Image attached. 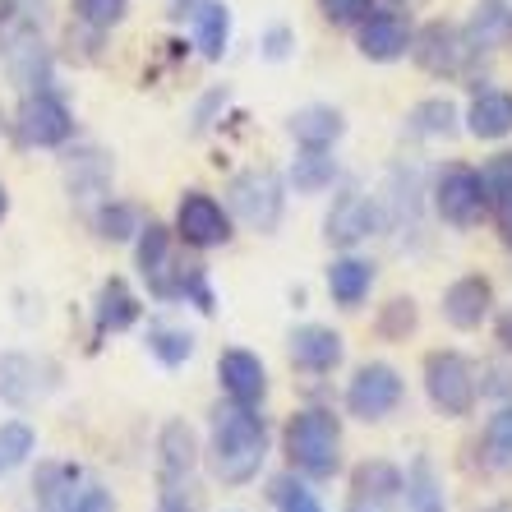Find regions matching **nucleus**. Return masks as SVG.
Wrapping results in <instances>:
<instances>
[{
    "mask_svg": "<svg viewBox=\"0 0 512 512\" xmlns=\"http://www.w3.org/2000/svg\"><path fill=\"white\" fill-rule=\"evenodd\" d=\"M268 457V420L254 406H227L213 411V439H208V466L222 485H250Z\"/></svg>",
    "mask_w": 512,
    "mask_h": 512,
    "instance_id": "f257e3e1",
    "label": "nucleus"
},
{
    "mask_svg": "<svg viewBox=\"0 0 512 512\" xmlns=\"http://www.w3.org/2000/svg\"><path fill=\"white\" fill-rule=\"evenodd\" d=\"M286 462L305 480H333L342 471V420L323 406H305L286 425Z\"/></svg>",
    "mask_w": 512,
    "mask_h": 512,
    "instance_id": "f03ea898",
    "label": "nucleus"
},
{
    "mask_svg": "<svg viewBox=\"0 0 512 512\" xmlns=\"http://www.w3.org/2000/svg\"><path fill=\"white\" fill-rule=\"evenodd\" d=\"M425 397L434 402V411L448 420H462L476 411L480 383L471 360L457 356V351H429L425 356Z\"/></svg>",
    "mask_w": 512,
    "mask_h": 512,
    "instance_id": "7ed1b4c3",
    "label": "nucleus"
},
{
    "mask_svg": "<svg viewBox=\"0 0 512 512\" xmlns=\"http://www.w3.org/2000/svg\"><path fill=\"white\" fill-rule=\"evenodd\" d=\"M434 213L457 231L480 227V217L489 213L485 185H480V171L466 167V162H453L434 176Z\"/></svg>",
    "mask_w": 512,
    "mask_h": 512,
    "instance_id": "20e7f679",
    "label": "nucleus"
},
{
    "mask_svg": "<svg viewBox=\"0 0 512 512\" xmlns=\"http://www.w3.org/2000/svg\"><path fill=\"white\" fill-rule=\"evenodd\" d=\"M406 397V383L402 374L388 365V360H370V365H360L356 379L346 383V411L356 420H365V425H374V420H388L402 406Z\"/></svg>",
    "mask_w": 512,
    "mask_h": 512,
    "instance_id": "39448f33",
    "label": "nucleus"
},
{
    "mask_svg": "<svg viewBox=\"0 0 512 512\" xmlns=\"http://www.w3.org/2000/svg\"><path fill=\"white\" fill-rule=\"evenodd\" d=\"M227 194H231V213H236L245 227L263 231V236L277 231L282 208H286V185L277 171H240Z\"/></svg>",
    "mask_w": 512,
    "mask_h": 512,
    "instance_id": "423d86ee",
    "label": "nucleus"
},
{
    "mask_svg": "<svg viewBox=\"0 0 512 512\" xmlns=\"http://www.w3.org/2000/svg\"><path fill=\"white\" fill-rule=\"evenodd\" d=\"M14 130H19V143H28V148H60L74 134V116L51 88H37V93L24 97Z\"/></svg>",
    "mask_w": 512,
    "mask_h": 512,
    "instance_id": "0eeeda50",
    "label": "nucleus"
},
{
    "mask_svg": "<svg viewBox=\"0 0 512 512\" xmlns=\"http://www.w3.org/2000/svg\"><path fill=\"white\" fill-rule=\"evenodd\" d=\"M139 273L148 282L157 300H180L185 296V273H190V263L180 268L176 254H171V231L148 222L139 227Z\"/></svg>",
    "mask_w": 512,
    "mask_h": 512,
    "instance_id": "6e6552de",
    "label": "nucleus"
},
{
    "mask_svg": "<svg viewBox=\"0 0 512 512\" xmlns=\"http://www.w3.org/2000/svg\"><path fill=\"white\" fill-rule=\"evenodd\" d=\"M176 236L190 245V250H217L231 240V213L213 194L190 190L176 208Z\"/></svg>",
    "mask_w": 512,
    "mask_h": 512,
    "instance_id": "1a4fd4ad",
    "label": "nucleus"
},
{
    "mask_svg": "<svg viewBox=\"0 0 512 512\" xmlns=\"http://www.w3.org/2000/svg\"><path fill=\"white\" fill-rule=\"evenodd\" d=\"M411 56H416L420 70L429 74H462L466 60L476 56V47H471V37H466V28L457 24H425L416 37H411Z\"/></svg>",
    "mask_w": 512,
    "mask_h": 512,
    "instance_id": "9d476101",
    "label": "nucleus"
},
{
    "mask_svg": "<svg viewBox=\"0 0 512 512\" xmlns=\"http://www.w3.org/2000/svg\"><path fill=\"white\" fill-rule=\"evenodd\" d=\"M411 37H416V28L406 24L397 10H370L356 24V47H360V56L374 60V65L402 60L406 51H411Z\"/></svg>",
    "mask_w": 512,
    "mask_h": 512,
    "instance_id": "9b49d317",
    "label": "nucleus"
},
{
    "mask_svg": "<svg viewBox=\"0 0 512 512\" xmlns=\"http://www.w3.org/2000/svg\"><path fill=\"white\" fill-rule=\"evenodd\" d=\"M379 203L365 199L360 190H342L333 199V208H328V217H323V236L333 240V245H342V250H351V245H360V240H370L374 231H379Z\"/></svg>",
    "mask_w": 512,
    "mask_h": 512,
    "instance_id": "f8f14e48",
    "label": "nucleus"
},
{
    "mask_svg": "<svg viewBox=\"0 0 512 512\" xmlns=\"http://www.w3.org/2000/svg\"><path fill=\"white\" fill-rule=\"evenodd\" d=\"M489 310H494V286L480 273L457 277V282L443 291V319L453 323V328H462V333L480 328V323L489 319Z\"/></svg>",
    "mask_w": 512,
    "mask_h": 512,
    "instance_id": "ddd939ff",
    "label": "nucleus"
},
{
    "mask_svg": "<svg viewBox=\"0 0 512 512\" xmlns=\"http://www.w3.org/2000/svg\"><path fill=\"white\" fill-rule=\"evenodd\" d=\"M346 356V342L342 333L323 328V323H305L291 333V365L300 374H333Z\"/></svg>",
    "mask_w": 512,
    "mask_h": 512,
    "instance_id": "4468645a",
    "label": "nucleus"
},
{
    "mask_svg": "<svg viewBox=\"0 0 512 512\" xmlns=\"http://www.w3.org/2000/svg\"><path fill=\"white\" fill-rule=\"evenodd\" d=\"M217 379H222V393L240 406H259L268 397V370H263V360L254 351H222L217 360Z\"/></svg>",
    "mask_w": 512,
    "mask_h": 512,
    "instance_id": "2eb2a0df",
    "label": "nucleus"
},
{
    "mask_svg": "<svg viewBox=\"0 0 512 512\" xmlns=\"http://www.w3.org/2000/svg\"><path fill=\"white\" fill-rule=\"evenodd\" d=\"M466 130L480 143H499L512 134V93L503 88H476L466 107Z\"/></svg>",
    "mask_w": 512,
    "mask_h": 512,
    "instance_id": "dca6fc26",
    "label": "nucleus"
},
{
    "mask_svg": "<svg viewBox=\"0 0 512 512\" xmlns=\"http://www.w3.org/2000/svg\"><path fill=\"white\" fill-rule=\"evenodd\" d=\"M370 286H374V263L356 259V254H342V259L328 263V296L342 310H356L360 300L370 296Z\"/></svg>",
    "mask_w": 512,
    "mask_h": 512,
    "instance_id": "f3484780",
    "label": "nucleus"
},
{
    "mask_svg": "<svg viewBox=\"0 0 512 512\" xmlns=\"http://www.w3.org/2000/svg\"><path fill=\"white\" fill-rule=\"evenodd\" d=\"M194 47L203 51L208 60H222V51H227L231 42V14L222 0H194Z\"/></svg>",
    "mask_w": 512,
    "mask_h": 512,
    "instance_id": "a211bd4d",
    "label": "nucleus"
},
{
    "mask_svg": "<svg viewBox=\"0 0 512 512\" xmlns=\"http://www.w3.org/2000/svg\"><path fill=\"white\" fill-rule=\"evenodd\" d=\"M5 70H10L24 88L47 84V51H42V37H37L33 28H19V33L10 37V47H5Z\"/></svg>",
    "mask_w": 512,
    "mask_h": 512,
    "instance_id": "6ab92c4d",
    "label": "nucleus"
},
{
    "mask_svg": "<svg viewBox=\"0 0 512 512\" xmlns=\"http://www.w3.org/2000/svg\"><path fill=\"white\" fill-rule=\"evenodd\" d=\"M194 462H199L194 429L185 425V420H171V425L162 429V480H167V489H176L180 480L190 476Z\"/></svg>",
    "mask_w": 512,
    "mask_h": 512,
    "instance_id": "aec40b11",
    "label": "nucleus"
},
{
    "mask_svg": "<svg viewBox=\"0 0 512 512\" xmlns=\"http://www.w3.org/2000/svg\"><path fill=\"white\" fill-rule=\"evenodd\" d=\"M286 130H291V139H296L300 148H333L346 134V120H342V111H333V107H305L291 116Z\"/></svg>",
    "mask_w": 512,
    "mask_h": 512,
    "instance_id": "412c9836",
    "label": "nucleus"
},
{
    "mask_svg": "<svg viewBox=\"0 0 512 512\" xmlns=\"http://www.w3.org/2000/svg\"><path fill=\"white\" fill-rule=\"evenodd\" d=\"M402 494H406V512H448L439 471H434L429 457H416V462L402 471Z\"/></svg>",
    "mask_w": 512,
    "mask_h": 512,
    "instance_id": "4be33fe9",
    "label": "nucleus"
},
{
    "mask_svg": "<svg viewBox=\"0 0 512 512\" xmlns=\"http://www.w3.org/2000/svg\"><path fill=\"white\" fill-rule=\"evenodd\" d=\"M480 466L489 476H512V406H499L480 434Z\"/></svg>",
    "mask_w": 512,
    "mask_h": 512,
    "instance_id": "5701e85b",
    "label": "nucleus"
},
{
    "mask_svg": "<svg viewBox=\"0 0 512 512\" xmlns=\"http://www.w3.org/2000/svg\"><path fill=\"white\" fill-rule=\"evenodd\" d=\"M402 494V471H397L393 462H383V457H374V462H360L356 476H351V499H370V503H388Z\"/></svg>",
    "mask_w": 512,
    "mask_h": 512,
    "instance_id": "b1692460",
    "label": "nucleus"
},
{
    "mask_svg": "<svg viewBox=\"0 0 512 512\" xmlns=\"http://www.w3.org/2000/svg\"><path fill=\"white\" fill-rule=\"evenodd\" d=\"M333 180H337L333 148H300L296 162H291V185H296V194H323V190H333Z\"/></svg>",
    "mask_w": 512,
    "mask_h": 512,
    "instance_id": "393cba45",
    "label": "nucleus"
},
{
    "mask_svg": "<svg viewBox=\"0 0 512 512\" xmlns=\"http://www.w3.org/2000/svg\"><path fill=\"white\" fill-rule=\"evenodd\" d=\"M134 319H139V300L120 277H111L97 291V333H125Z\"/></svg>",
    "mask_w": 512,
    "mask_h": 512,
    "instance_id": "a878e982",
    "label": "nucleus"
},
{
    "mask_svg": "<svg viewBox=\"0 0 512 512\" xmlns=\"http://www.w3.org/2000/svg\"><path fill=\"white\" fill-rule=\"evenodd\" d=\"M466 37L476 51H494L503 37H512V5L508 0H485L476 5V19L466 24Z\"/></svg>",
    "mask_w": 512,
    "mask_h": 512,
    "instance_id": "bb28decb",
    "label": "nucleus"
},
{
    "mask_svg": "<svg viewBox=\"0 0 512 512\" xmlns=\"http://www.w3.org/2000/svg\"><path fill=\"white\" fill-rule=\"evenodd\" d=\"M406 130L420 134V139H448V134H457V107L448 97H425V102L411 107Z\"/></svg>",
    "mask_w": 512,
    "mask_h": 512,
    "instance_id": "cd10ccee",
    "label": "nucleus"
},
{
    "mask_svg": "<svg viewBox=\"0 0 512 512\" xmlns=\"http://www.w3.org/2000/svg\"><path fill=\"white\" fill-rule=\"evenodd\" d=\"M42 383H37V360L28 356H0V397L14 406L37 402Z\"/></svg>",
    "mask_w": 512,
    "mask_h": 512,
    "instance_id": "c85d7f7f",
    "label": "nucleus"
},
{
    "mask_svg": "<svg viewBox=\"0 0 512 512\" xmlns=\"http://www.w3.org/2000/svg\"><path fill=\"white\" fill-rule=\"evenodd\" d=\"M51 512H116V499H111L102 485H93V480H74L65 494L56 499V508Z\"/></svg>",
    "mask_w": 512,
    "mask_h": 512,
    "instance_id": "c756f323",
    "label": "nucleus"
},
{
    "mask_svg": "<svg viewBox=\"0 0 512 512\" xmlns=\"http://www.w3.org/2000/svg\"><path fill=\"white\" fill-rule=\"evenodd\" d=\"M70 5H74V19L97 28V33L125 24V14H130V0H70Z\"/></svg>",
    "mask_w": 512,
    "mask_h": 512,
    "instance_id": "7c9ffc66",
    "label": "nucleus"
},
{
    "mask_svg": "<svg viewBox=\"0 0 512 512\" xmlns=\"http://www.w3.org/2000/svg\"><path fill=\"white\" fill-rule=\"evenodd\" d=\"M148 351H153L162 365H185L194 356V337L185 328H153L148 333Z\"/></svg>",
    "mask_w": 512,
    "mask_h": 512,
    "instance_id": "2f4dec72",
    "label": "nucleus"
},
{
    "mask_svg": "<svg viewBox=\"0 0 512 512\" xmlns=\"http://www.w3.org/2000/svg\"><path fill=\"white\" fill-rule=\"evenodd\" d=\"M268 499L277 503V512H323V503L314 499V489H305L296 476H277Z\"/></svg>",
    "mask_w": 512,
    "mask_h": 512,
    "instance_id": "473e14b6",
    "label": "nucleus"
},
{
    "mask_svg": "<svg viewBox=\"0 0 512 512\" xmlns=\"http://www.w3.org/2000/svg\"><path fill=\"white\" fill-rule=\"evenodd\" d=\"M480 185H485L489 208H499V203H508V199H512V153L489 157L485 167H480Z\"/></svg>",
    "mask_w": 512,
    "mask_h": 512,
    "instance_id": "72a5a7b5",
    "label": "nucleus"
},
{
    "mask_svg": "<svg viewBox=\"0 0 512 512\" xmlns=\"http://www.w3.org/2000/svg\"><path fill=\"white\" fill-rule=\"evenodd\" d=\"M406 333H416V300H388L379 314V337H388V342H402Z\"/></svg>",
    "mask_w": 512,
    "mask_h": 512,
    "instance_id": "f704fd0d",
    "label": "nucleus"
},
{
    "mask_svg": "<svg viewBox=\"0 0 512 512\" xmlns=\"http://www.w3.org/2000/svg\"><path fill=\"white\" fill-rule=\"evenodd\" d=\"M139 227L143 222H139V213H134L130 203H107V208L97 213V231H102L107 240H130Z\"/></svg>",
    "mask_w": 512,
    "mask_h": 512,
    "instance_id": "c9c22d12",
    "label": "nucleus"
},
{
    "mask_svg": "<svg viewBox=\"0 0 512 512\" xmlns=\"http://www.w3.org/2000/svg\"><path fill=\"white\" fill-rule=\"evenodd\" d=\"M33 429L24 420H10V425H0V466H19L28 453H33Z\"/></svg>",
    "mask_w": 512,
    "mask_h": 512,
    "instance_id": "e433bc0d",
    "label": "nucleus"
},
{
    "mask_svg": "<svg viewBox=\"0 0 512 512\" xmlns=\"http://www.w3.org/2000/svg\"><path fill=\"white\" fill-rule=\"evenodd\" d=\"M370 10H374V0H319V14L333 28H356Z\"/></svg>",
    "mask_w": 512,
    "mask_h": 512,
    "instance_id": "4c0bfd02",
    "label": "nucleus"
},
{
    "mask_svg": "<svg viewBox=\"0 0 512 512\" xmlns=\"http://www.w3.org/2000/svg\"><path fill=\"white\" fill-rule=\"evenodd\" d=\"M291 47H296V33H291L286 24H273L268 33H263V56L268 60H286L291 56Z\"/></svg>",
    "mask_w": 512,
    "mask_h": 512,
    "instance_id": "58836bf2",
    "label": "nucleus"
},
{
    "mask_svg": "<svg viewBox=\"0 0 512 512\" xmlns=\"http://www.w3.org/2000/svg\"><path fill=\"white\" fill-rule=\"evenodd\" d=\"M499 236H503V245H512V199L499 203Z\"/></svg>",
    "mask_w": 512,
    "mask_h": 512,
    "instance_id": "ea45409f",
    "label": "nucleus"
},
{
    "mask_svg": "<svg viewBox=\"0 0 512 512\" xmlns=\"http://www.w3.org/2000/svg\"><path fill=\"white\" fill-rule=\"evenodd\" d=\"M499 342H503V351H512V310L499 319Z\"/></svg>",
    "mask_w": 512,
    "mask_h": 512,
    "instance_id": "a19ab883",
    "label": "nucleus"
},
{
    "mask_svg": "<svg viewBox=\"0 0 512 512\" xmlns=\"http://www.w3.org/2000/svg\"><path fill=\"white\" fill-rule=\"evenodd\" d=\"M346 512H383V503H370V499H351Z\"/></svg>",
    "mask_w": 512,
    "mask_h": 512,
    "instance_id": "79ce46f5",
    "label": "nucleus"
},
{
    "mask_svg": "<svg viewBox=\"0 0 512 512\" xmlns=\"http://www.w3.org/2000/svg\"><path fill=\"white\" fill-rule=\"evenodd\" d=\"M5 213H10V194H5V185H0V222H5Z\"/></svg>",
    "mask_w": 512,
    "mask_h": 512,
    "instance_id": "37998d69",
    "label": "nucleus"
},
{
    "mask_svg": "<svg viewBox=\"0 0 512 512\" xmlns=\"http://www.w3.org/2000/svg\"><path fill=\"white\" fill-rule=\"evenodd\" d=\"M480 512H512V503L499 499V503H489V508H480Z\"/></svg>",
    "mask_w": 512,
    "mask_h": 512,
    "instance_id": "c03bdc74",
    "label": "nucleus"
},
{
    "mask_svg": "<svg viewBox=\"0 0 512 512\" xmlns=\"http://www.w3.org/2000/svg\"><path fill=\"white\" fill-rule=\"evenodd\" d=\"M393 5H406V10H411V5H420V0H393Z\"/></svg>",
    "mask_w": 512,
    "mask_h": 512,
    "instance_id": "a18cd8bd",
    "label": "nucleus"
},
{
    "mask_svg": "<svg viewBox=\"0 0 512 512\" xmlns=\"http://www.w3.org/2000/svg\"><path fill=\"white\" fill-rule=\"evenodd\" d=\"M0 471H5V466H0Z\"/></svg>",
    "mask_w": 512,
    "mask_h": 512,
    "instance_id": "49530a36",
    "label": "nucleus"
}]
</instances>
